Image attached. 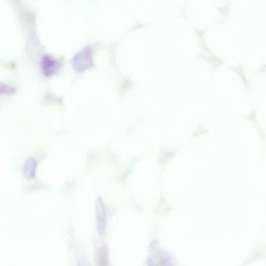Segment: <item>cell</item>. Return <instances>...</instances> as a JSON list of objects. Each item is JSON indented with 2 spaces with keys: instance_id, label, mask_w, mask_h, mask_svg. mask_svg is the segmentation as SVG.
I'll return each mask as SVG.
<instances>
[{
  "instance_id": "5b68a950",
  "label": "cell",
  "mask_w": 266,
  "mask_h": 266,
  "mask_svg": "<svg viewBox=\"0 0 266 266\" xmlns=\"http://www.w3.org/2000/svg\"><path fill=\"white\" fill-rule=\"evenodd\" d=\"M15 90L14 88L6 84H2L1 85V93L2 94L10 95L15 93Z\"/></svg>"
},
{
  "instance_id": "3957f363",
  "label": "cell",
  "mask_w": 266,
  "mask_h": 266,
  "mask_svg": "<svg viewBox=\"0 0 266 266\" xmlns=\"http://www.w3.org/2000/svg\"><path fill=\"white\" fill-rule=\"evenodd\" d=\"M42 72L46 77L54 75L60 68L59 63L49 56H44L41 62Z\"/></svg>"
},
{
  "instance_id": "6da1fadb",
  "label": "cell",
  "mask_w": 266,
  "mask_h": 266,
  "mask_svg": "<svg viewBox=\"0 0 266 266\" xmlns=\"http://www.w3.org/2000/svg\"><path fill=\"white\" fill-rule=\"evenodd\" d=\"M73 66L77 73H81L93 66V52L89 48L78 53L73 59Z\"/></svg>"
},
{
  "instance_id": "277c9868",
  "label": "cell",
  "mask_w": 266,
  "mask_h": 266,
  "mask_svg": "<svg viewBox=\"0 0 266 266\" xmlns=\"http://www.w3.org/2000/svg\"><path fill=\"white\" fill-rule=\"evenodd\" d=\"M37 167L36 159L33 157H29L27 159L23 167V172L28 179L32 180L35 178Z\"/></svg>"
},
{
  "instance_id": "7a4b0ae2",
  "label": "cell",
  "mask_w": 266,
  "mask_h": 266,
  "mask_svg": "<svg viewBox=\"0 0 266 266\" xmlns=\"http://www.w3.org/2000/svg\"><path fill=\"white\" fill-rule=\"evenodd\" d=\"M95 211L97 231L100 235H102L105 229V212L104 205L100 197H97L96 199Z\"/></svg>"
}]
</instances>
